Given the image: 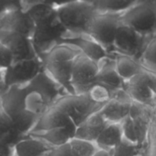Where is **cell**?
<instances>
[{"mask_svg": "<svg viewBox=\"0 0 156 156\" xmlns=\"http://www.w3.org/2000/svg\"><path fill=\"white\" fill-rule=\"evenodd\" d=\"M35 24L31 37L37 56L47 53L59 44L68 31L61 24L55 9V2L46 1H21Z\"/></svg>", "mask_w": 156, "mask_h": 156, "instance_id": "cell-1", "label": "cell"}, {"mask_svg": "<svg viewBox=\"0 0 156 156\" xmlns=\"http://www.w3.org/2000/svg\"><path fill=\"white\" fill-rule=\"evenodd\" d=\"M80 50L74 46L59 44L38 57L44 69L69 94H76L71 84L73 67Z\"/></svg>", "mask_w": 156, "mask_h": 156, "instance_id": "cell-2", "label": "cell"}, {"mask_svg": "<svg viewBox=\"0 0 156 156\" xmlns=\"http://www.w3.org/2000/svg\"><path fill=\"white\" fill-rule=\"evenodd\" d=\"M55 9L61 24L70 34H87L98 13L92 1L55 2Z\"/></svg>", "mask_w": 156, "mask_h": 156, "instance_id": "cell-3", "label": "cell"}, {"mask_svg": "<svg viewBox=\"0 0 156 156\" xmlns=\"http://www.w3.org/2000/svg\"><path fill=\"white\" fill-rule=\"evenodd\" d=\"M153 108L133 102L130 112L121 123L124 140L149 149V133Z\"/></svg>", "mask_w": 156, "mask_h": 156, "instance_id": "cell-4", "label": "cell"}, {"mask_svg": "<svg viewBox=\"0 0 156 156\" xmlns=\"http://www.w3.org/2000/svg\"><path fill=\"white\" fill-rule=\"evenodd\" d=\"M121 23L129 26L142 36L156 35V0L137 1L121 16Z\"/></svg>", "mask_w": 156, "mask_h": 156, "instance_id": "cell-5", "label": "cell"}, {"mask_svg": "<svg viewBox=\"0 0 156 156\" xmlns=\"http://www.w3.org/2000/svg\"><path fill=\"white\" fill-rule=\"evenodd\" d=\"M53 106L63 111L76 127L91 116L101 111L104 105L93 101L88 94H66L56 101Z\"/></svg>", "mask_w": 156, "mask_h": 156, "instance_id": "cell-6", "label": "cell"}, {"mask_svg": "<svg viewBox=\"0 0 156 156\" xmlns=\"http://www.w3.org/2000/svg\"><path fill=\"white\" fill-rule=\"evenodd\" d=\"M122 15L98 12L93 18L87 34L105 49L111 56H115L114 40L121 24Z\"/></svg>", "mask_w": 156, "mask_h": 156, "instance_id": "cell-7", "label": "cell"}, {"mask_svg": "<svg viewBox=\"0 0 156 156\" xmlns=\"http://www.w3.org/2000/svg\"><path fill=\"white\" fill-rule=\"evenodd\" d=\"M44 69L39 57L15 62L4 70L3 82L0 85V94L14 85H24L31 82Z\"/></svg>", "mask_w": 156, "mask_h": 156, "instance_id": "cell-8", "label": "cell"}, {"mask_svg": "<svg viewBox=\"0 0 156 156\" xmlns=\"http://www.w3.org/2000/svg\"><path fill=\"white\" fill-rule=\"evenodd\" d=\"M150 39L142 36L133 28L121 23L114 40L115 54L125 55L140 62Z\"/></svg>", "mask_w": 156, "mask_h": 156, "instance_id": "cell-9", "label": "cell"}, {"mask_svg": "<svg viewBox=\"0 0 156 156\" xmlns=\"http://www.w3.org/2000/svg\"><path fill=\"white\" fill-rule=\"evenodd\" d=\"M98 70V63L80 53L75 59L72 73L71 84L75 94H88L97 84Z\"/></svg>", "mask_w": 156, "mask_h": 156, "instance_id": "cell-10", "label": "cell"}, {"mask_svg": "<svg viewBox=\"0 0 156 156\" xmlns=\"http://www.w3.org/2000/svg\"><path fill=\"white\" fill-rule=\"evenodd\" d=\"M154 73L146 70L125 82L124 90L133 101L153 108L156 94L153 86Z\"/></svg>", "mask_w": 156, "mask_h": 156, "instance_id": "cell-11", "label": "cell"}, {"mask_svg": "<svg viewBox=\"0 0 156 156\" xmlns=\"http://www.w3.org/2000/svg\"><path fill=\"white\" fill-rule=\"evenodd\" d=\"M0 41L12 52L15 62L38 57L31 39L21 34L0 29Z\"/></svg>", "mask_w": 156, "mask_h": 156, "instance_id": "cell-12", "label": "cell"}, {"mask_svg": "<svg viewBox=\"0 0 156 156\" xmlns=\"http://www.w3.org/2000/svg\"><path fill=\"white\" fill-rule=\"evenodd\" d=\"M133 102L124 89L119 90L104 105L100 113L109 123H121L129 115Z\"/></svg>", "mask_w": 156, "mask_h": 156, "instance_id": "cell-13", "label": "cell"}, {"mask_svg": "<svg viewBox=\"0 0 156 156\" xmlns=\"http://www.w3.org/2000/svg\"><path fill=\"white\" fill-rule=\"evenodd\" d=\"M28 91L38 92L49 107L54 105L58 99L67 94L63 88L44 69L27 84Z\"/></svg>", "mask_w": 156, "mask_h": 156, "instance_id": "cell-14", "label": "cell"}, {"mask_svg": "<svg viewBox=\"0 0 156 156\" xmlns=\"http://www.w3.org/2000/svg\"><path fill=\"white\" fill-rule=\"evenodd\" d=\"M34 28L33 19L21 7L8 11L0 17V29L17 32L31 39Z\"/></svg>", "mask_w": 156, "mask_h": 156, "instance_id": "cell-15", "label": "cell"}, {"mask_svg": "<svg viewBox=\"0 0 156 156\" xmlns=\"http://www.w3.org/2000/svg\"><path fill=\"white\" fill-rule=\"evenodd\" d=\"M59 44L77 47L82 54L97 63L108 56H111L101 44L88 34H70L67 33Z\"/></svg>", "mask_w": 156, "mask_h": 156, "instance_id": "cell-16", "label": "cell"}, {"mask_svg": "<svg viewBox=\"0 0 156 156\" xmlns=\"http://www.w3.org/2000/svg\"><path fill=\"white\" fill-rule=\"evenodd\" d=\"M28 92L27 85H14L0 94L1 108L11 120L25 111V98Z\"/></svg>", "mask_w": 156, "mask_h": 156, "instance_id": "cell-17", "label": "cell"}, {"mask_svg": "<svg viewBox=\"0 0 156 156\" xmlns=\"http://www.w3.org/2000/svg\"><path fill=\"white\" fill-rule=\"evenodd\" d=\"M115 56H108L98 62L97 76V84L106 87L111 92V96L116 91L125 88V82L117 71Z\"/></svg>", "mask_w": 156, "mask_h": 156, "instance_id": "cell-18", "label": "cell"}, {"mask_svg": "<svg viewBox=\"0 0 156 156\" xmlns=\"http://www.w3.org/2000/svg\"><path fill=\"white\" fill-rule=\"evenodd\" d=\"M76 129L77 127L75 124H73L65 127L56 128L41 132L30 133L27 136L41 140L51 147H57L67 144L75 138Z\"/></svg>", "mask_w": 156, "mask_h": 156, "instance_id": "cell-19", "label": "cell"}, {"mask_svg": "<svg viewBox=\"0 0 156 156\" xmlns=\"http://www.w3.org/2000/svg\"><path fill=\"white\" fill-rule=\"evenodd\" d=\"M74 123L62 111L51 106L39 117L36 126L30 133L41 132L59 127H65Z\"/></svg>", "mask_w": 156, "mask_h": 156, "instance_id": "cell-20", "label": "cell"}, {"mask_svg": "<svg viewBox=\"0 0 156 156\" xmlns=\"http://www.w3.org/2000/svg\"><path fill=\"white\" fill-rule=\"evenodd\" d=\"M109 124L98 111L78 126L75 138L95 143L99 136Z\"/></svg>", "mask_w": 156, "mask_h": 156, "instance_id": "cell-21", "label": "cell"}, {"mask_svg": "<svg viewBox=\"0 0 156 156\" xmlns=\"http://www.w3.org/2000/svg\"><path fill=\"white\" fill-rule=\"evenodd\" d=\"M123 140L121 123H110L99 136L95 144L99 149L111 152Z\"/></svg>", "mask_w": 156, "mask_h": 156, "instance_id": "cell-22", "label": "cell"}, {"mask_svg": "<svg viewBox=\"0 0 156 156\" xmlns=\"http://www.w3.org/2000/svg\"><path fill=\"white\" fill-rule=\"evenodd\" d=\"M53 148L41 140L27 136L15 146V156H45Z\"/></svg>", "mask_w": 156, "mask_h": 156, "instance_id": "cell-23", "label": "cell"}, {"mask_svg": "<svg viewBox=\"0 0 156 156\" xmlns=\"http://www.w3.org/2000/svg\"><path fill=\"white\" fill-rule=\"evenodd\" d=\"M116 68L119 76L125 82L146 71L140 62L121 54H115Z\"/></svg>", "mask_w": 156, "mask_h": 156, "instance_id": "cell-24", "label": "cell"}, {"mask_svg": "<svg viewBox=\"0 0 156 156\" xmlns=\"http://www.w3.org/2000/svg\"><path fill=\"white\" fill-rule=\"evenodd\" d=\"M98 13H109L123 15L133 7L137 1L126 0H99L92 1Z\"/></svg>", "mask_w": 156, "mask_h": 156, "instance_id": "cell-25", "label": "cell"}, {"mask_svg": "<svg viewBox=\"0 0 156 156\" xmlns=\"http://www.w3.org/2000/svg\"><path fill=\"white\" fill-rule=\"evenodd\" d=\"M39 117L38 116L31 114L25 110L11 120L15 129L21 135L27 137L36 126Z\"/></svg>", "mask_w": 156, "mask_h": 156, "instance_id": "cell-26", "label": "cell"}, {"mask_svg": "<svg viewBox=\"0 0 156 156\" xmlns=\"http://www.w3.org/2000/svg\"><path fill=\"white\" fill-rule=\"evenodd\" d=\"M149 147L133 144L123 140V142L112 151L111 156H149Z\"/></svg>", "mask_w": 156, "mask_h": 156, "instance_id": "cell-27", "label": "cell"}, {"mask_svg": "<svg viewBox=\"0 0 156 156\" xmlns=\"http://www.w3.org/2000/svg\"><path fill=\"white\" fill-rule=\"evenodd\" d=\"M50 107L42 96L36 91H29L25 98V110L31 114L41 117Z\"/></svg>", "mask_w": 156, "mask_h": 156, "instance_id": "cell-28", "label": "cell"}, {"mask_svg": "<svg viewBox=\"0 0 156 156\" xmlns=\"http://www.w3.org/2000/svg\"><path fill=\"white\" fill-rule=\"evenodd\" d=\"M140 62L147 71L156 74V35L148 42Z\"/></svg>", "mask_w": 156, "mask_h": 156, "instance_id": "cell-29", "label": "cell"}, {"mask_svg": "<svg viewBox=\"0 0 156 156\" xmlns=\"http://www.w3.org/2000/svg\"><path fill=\"white\" fill-rule=\"evenodd\" d=\"M25 138L26 136L21 135L15 129L12 120L0 126V143L15 147L19 142Z\"/></svg>", "mask_w": 156, "mask_h": 156, "instance_id": "cell-30", "label": "cell"}, {"mask_svg": "<svg viewBox=\"0 0 156 156\" xmlns=\"http://www.w3.org/2000/svg\"><path fill=\"white\" fill-rule=\"evenodd\" d=\"M69 145L73 156H93L99 149L95 143L77 138H73Z\"/></svg>", "mask_w": 156, "mask_h": 156, "instance_id": "cell-31", "label": "cell"}, {"mask_svg": "<svg viewBox=\"0 0 156 156\" xmlns=\"http://www.w3.org/2000/svg\"><path fill=\"white\" fill-rule=\"evenodd\" d=\"M88 94L93 101L101 105L106 104L111 98V91L106 87L99 84H95Z\"/></svg>", "mask_w": 156, "mask_h": 156, "instance_id": "cell-32", "label": "cell"}, {"mask_svg": "<svg viewBox=\"0 0 156 156\" xmlns=\"http://www.w3.org/2000/svg\"><path fill=\"white\" fill-rule=\"evenodd\" d=\"M149 144V156H156V96L155 99V105L153 107V114H152V123H151Z\"/></svg>", "mask_w": 156, "mask_h": 156, "instance_id": "cell-33", "label": "cell"}, {"mask_svg": "<svg viewBox=\"0 0 156 156\" xmlns=\"http://www.w3.org/2000/svg\"><path fill=\"white\" fill-rule=\"evenodd\" d=\"M15 62L12 52L0 41V68L3 70L10 67Z\"/></svg>", "mask_w": 156, "mask_h": 156, "instance_id": "cell-34", "label": "cell"}, {"mask_svg": "<svg viewBox=\"0 0 156 156\" xmlns=\"http://www.w3.org/2000/svg\"><path fill=\"white\" fill-rule=\"evenodd\" d=\"M45 156H73L69 143L62 146L53 147Z\"/></svg>", "mask_w": 156, "mask_h": 156, "instance_id": "cell-35", "label": "cell"}, {"mask_svg": "<svg viewBox=\"0 0 156 156\" xmlns=\"http://www.w3.org/2000/svg\"><path fill=\"white\" fill-rule=\"evenodd\" d=\"M21 7V1H0V17L8 11Z\"/></svg>", "mask_w": 156, "mask_h": 156, "instance_id": "cell-36", "label": "cell"}, {"mask_svg": "<svg viewBox=\"0 0 156 156\" xmlns=\"http://www.w3.org/2000/svg\"><path fill=\"white\" fill-rule=\"evenodd\" d=\"M0 156H15V147L0 143Z\"/></svg>", "mask_w": 156, "mask_h": 156, "instance_id": "cell-37", "label": "cell"}, {"mask_svg": "<svg viewBox=\"0 0 156 156\" xmlns=\"http://www.w3.org/2000/svg\"><path fill=\"white\" fill-rule=\"evenodd\" d=\"M11 119L8 117L7 114L2 110V108H0V126H2V125L5 124V123H9Z\"/></svg>", "mask_w": 156, "mask_h": 156, "instance_id": "cell-38", "label": "cell"}, {"mask_svg": "<svg viewBox=\"0 0 156 156\" xmlns=\"http://www.w3.org/2000/svg\"><path fill=\"white\" fill-rule=\"evenodd\" d=\"M111 154H112V152H110L102 150V149H98L93 156H111Z\"/></svg>", "mask_w": 156, "mask_h": 156, "instance_id": "cell-39", "label": "cell"}, {"mask_svg": "<svg viewBox=\"0 0 156 156\" xmlns=\"http://www.w3.org/2000/svg\"><path fill=\"white\" fill-rule=\"evenodd\" d=\"M3 76H4V70L0 68V85L3 82Z\"/></svg>", "mask_w": 156, "mask_h": 156, "instance_id": "cell-40", "label": "cell"}, {"mask_svg": "<svg viewBox=\"0 0 156 156\" xmlns=\"http://www.w3.org/2000/svg\"><path fill=\"white\" fill-rule=\"evenodd\" d=\"M2 106V102H1V98H0V108H1Z\"/></svg>", "mask_w": 156, "mask_h": 156, "instance_id": "cell-41", "label": "cell"}]
</instances>
